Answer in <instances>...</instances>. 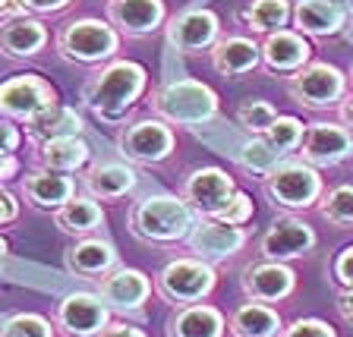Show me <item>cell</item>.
<instances>
[{
  "label": "cell",
  "instance_id": "8fae6325",
  "mask_svg": "<svg viewBox=\"0 0 353 337\" xmlns=\"http://www.w3.org/2000/svg\"><path fill=\"white\" fill-rule=\"evenodd\" d=\"M234 180L218 167H202L186 180L183 186V198L190 202L196 212H202L205 218H218L228 202L234 198Z\"/></svg>",
  "mask_w": 353,
  "mask_h": 337
},
{
  "label": "cell",
  "instance_id": "7dc6e473",
  "mask_svg": "<svg viewBox=\"0 0 353 337\" xmlns=\"http://www.w3.org/2000/svg\"><path fill=\"white\" fill-rule=\"evenodd\" d=\"M341 120H344V126L353 130V95L347 101H341Z\"/></svg>",
  "mask_w": 353,
  "mask_h": 337
},
{
  "label": "cell",
  "instance_id": "3957f363",
  "mask_svg": "<svg viewBox=\"0 0 353 337\" xmlns=\"http://www.w3.org/2000/svg\"><path fill=\"white\" fill-rule=\"evenodd\" d=\"M152 104L168 123H186V126H199L218 114V95L196 79H180L164 85L154 95Z\"/></svg>",
  "mask_w": 353,
  "mask_h": 337
},
{
  "label": "cell",
  "instance_id": "cb8c5ba5",
  "mask_svg": "<svg viewBox=\"0 0 353 337\" xmlns=\"http://www.w3.org/2000/svg\"><path fill=\"white\" fill-rule=\"evenodd\" d=\"M73 180L57 170H35V174L26 176V196H29L32 205L38 208H60L73 198Z\"/></svg>",
  "mask_w": 353,
  "mask_h": 337
},
{
  "label": "cell",
  "instance_id": "ac0fdd59",
  "mask_svg": "<svg viewBox=\"0 0 353 337\" xmlns=\"http://www.w3.org/2000/svg\"><path fill=\"white\" fill-rule=\"evenodd\" d=\"M114 25H120L130 35H145V32L158 29L164 19V3L161 0H110L108 7Z\"/></svg>",
  "mask_w": 353,
  "mask_h": 337
},
{
  "label": "cell",
  "instance_id": "836d02e7",
  "mask_svg": "<svg viewBox=\"0 0 353 337\" xmlns=\"http://www.w3.org/2000/svg\"><path fill=\"white\" fill-rule=\"evenodd\" d=\"M303 136H306V126H303L296 117H278V120L272 123V130L265 132V139L272 142V145L278 148L281 154H287V152H294V148H300Z\"/></svg>",
  "mask_w": 353,
  "mask_h": 337
},
{
  "label": "cell",
  "instance_id": "603a6c76",
  "mask_svg": "<svg viewBox=\"0 0 353 337\" xmlns=\"http://www.w3.org/2000/svg\"><path fill=\"white\" fill-rule=\"evenodd\" d=\"M44 41H48V32L35 19L19 16V19H10L0 25V51L10 57H32L44 48Z\"/></svg>",
  "mask_w": 353,
  "mask_h": 337
},
{
  "label": "cell",
  "instance_id": "6da1fadb",
  "mask_svg": "<svg viewBox=\"0 0 353 337\" xmlns=\"http://www.w3.org/2000/svg\"><path fill=\"white\" fill-rule=\"evenodd\" d=\"M145 66L132 60H117L85 85V104L101 120H120L145 92Z\"/></svg>",
  "mask_w": 353,
  "mask_h": 337
},
{
  "label": "cell",
  "instance_id": "e575fe53",
  "mask_svg": "<svg viewBox=\"0 0 353 337\" xmlns=\"http://www.w3.org/2000/svg\"><path fill=\"white\" fill-rule=\"evenodd\" d=\"M0 337H54L51 322L32 312H19V316L7 318L0 325Z\"/></svg>",
  "mask_w": 353,
  "mask_h": 337
},
{
  "label": "cell",
  "instance_id": "ba28073f",
  "mask_svg": "<svg viewBox=\"0 0 353 337\" xmlns=\"http://www.w3.org/2000/svg\"><path fill=\"white\" fill-rule=\"evenodd\" d=\"M57 104L54 88L41 79V76H13L0 85V114L13 120H32L35 114H41L44 108Z\"/></svg>",
  "mask_w": 353,
  "mask_h": 337
},
{
  "label": "cell",
  "instance_id": "d590c367",
  "mask_svg": "<svg viewBox=\"0 0 353 337\" xmlns=\"http://www.w3.org/2000/svg\"><path fill=\"white\" fill-rule=\"evenodd\" d=\"M322 214L331 221V224H338V227L353 224V186H338V190H331L322 202Z\"/></svg>",
  "mask_w": 353,
  "mask_h": 337
},
{
  "label": "cell",
  "instance_id": "83f0119b",
  "mask_svg": "<svg viewBox=\"0 0 353 337\" xmlns=\"http://www.w3.org/2000/svg\"><path fill=\"white\" fill-rule=\"evenodd\" d=\"M88 161V145L79 136H63V139H48L41 145V164L57 174L79 170Z\"/></svg>",
  "mask_w": 353,
  "mask_h": 337
},
{
  "label": "cell",
  "instance_id": "ab89813d",
  "mask_svg": "<svg viewBox=\"0 0 353 337\" xmlns=\"http://www.w3.org/2000/svg\"><path fill=\"white\" fill-rule=\"evenodd\" d=\"M16 145H19V130L13 123L0 120V154H13Z\"/></svg>",
  "mask_w": 353,
  "mask_h": 337
},
{
  "label": "cell",
  "instance_id": "484cf974",
  "mask_svg": "<svg viewBox=\"0 0 353 337\" xmlns=\"http://www.w3.org/2000/svg\"><path fill=\"white\" fill-rule=\"evenodd\" d=\"M259 57H262V48L250 41V38H224V41L214 44L212 51V63L218 73L224 76H243L256 70Z\"/></svg>",
  "mask_w": 353,
  "mask_h": 337
},
{
  "label": "cell",
  "instance_id": "d4e9b609",
  "mask_svg": "<svg viewBox=\"0 0 353 337\" xmlns=\"http://www.w3.org/2000/svg\"><path fill=\"white\" fill-rule=\"evenodd\" d=\"M230 331H234V337H278L281 316L268 303H243L230 316Z\"/></svg>",
  "mask_w": 353,
  "mask_h": 337
},
{
  "label": "cell",
  "instance_id": "52a82bcc",
  "mask_svg": "<svg viewBox=\"0 0 353 337\" xmlns=\"http://www.w3.org/2000/svg\"><path fill=\"white\" fill-rule=\"evenodd\" d=\"M60 51L63 57L79 60V63H98L117 51V32L98 19L70 22L60 35Z\"/></svg>",
  "mask_w": 353,
  "mask_h": 337
},
{
  "label": "cell",
  "instance_id": "74e56055",
  "mask_svg": "<svg viewBox=\"0 0 353 337\" xmlns=\"http://www.w3.org/2000/svg\"><path fill=\"white\" fill-rule=\"evenodd\" d=\"M281 337H338L334 328L328 322H319V318H300L290 328L281 331Z\"/></svg>",
  "mask_w": 353,
  "mask_h": 337
},
{
  "label": "cell",
  "instance_id": "9c48e42d",
  "mask_svg": "<svg viewBox=\"0 0 353 337\" xmlns=\"http://www.w3.org/2000/svg\"><path fill=\"white\" fill-rule=\"evenodd\" d=\"M174 152V132L161 120H139L123 130L120 154L136 164H158Z\"/></svg>",
  "mask_w": 353,
  "mask_h": 337
},
{
  "label": "cell",
  "instance_id": "44dd1931",
  "mask_svg": "<svg viewBox=\"0 0 353 337\" xmlns=\"http://www.w3.org/2000/svg\"><path fill=\"white\" fill-rule=\"evenodd\" d=\"M224 331V316L214 306L205 303H190L170 318V337H221Z\"/></svg>",
  "mask_w": 353,
  "mask_h": 337
},
{
  "label": "cell",
  "instance_id": "4316f807",
  "mask_svg": "<svg viewBox=\"0 0 353 337\" xmlns=\"http://www.w3.org/2000/svg\"><path fill=\"white\" fill-rule=\"evenodd\" d=\"M132 186H136L132 167L117 164V161L95 164V167L85 174V190L95 198H120V196H126Z\"/></svg>",
  "mask_w": 353,
  "mask_h": 337
},
{
  "label": "cell",
  "instance_id": "b9f144b4",
  "mask_svg": "<svg viewBox=\"0 0 353 337\" xmlns=\"http://www.w3.org/2000/svg\"><path fill=\"white\" fill-rule=\"evenodd\" d=\"M98 337H145V331L132 328V325H108Z\"/></svg>",
  "mask_w": 353,
  "mask_h": 337
},
{
  "label": "cell",
  "instance_id": "2e32d148",
  "mask_svg": "<svg viewBox=\"0 0 353 337\" xmlns=\"http://www.w3.org/2000/svg\"><path fill=\"white\" fill-rule=\"evenodd\" d=\"M148 290H152L148 278L132 268H117L101 278V300L110 303L117 312H136L148 300Z\"/></svg>",
  "mask_w": 353,
  "mask_h": 337
},
{
  "label": "cell",
  "instance_id": "681fc988",
  "mask_svg": "<svg viewBox=\"0 0 353 337\" xmlns=\"http://www.w3.org/2000/svg\"><path fill=\"white\" fill-rule=\"evenodd\" d=\"M3 3H7V0H0V7H3Z\"/></svg>",
  "mask_w": 353,
  "mask_h": 337
},
{
  "label": "cell",
  "instance_id": "d6986e66",
  "mask_svg": "<svg viewBox=\"0 0 353 337\" xmlns=\"http://www.w3.org/2000/svg\"><path fill=\"white\" fill-rule=\"evenodd\" d=\"M262 60L268 70H278V73H294L303 70V63L309 60V44L303 35L296 32H272L268 41L262 48Z\"/></svg>",
  "mask_w": 353,
  "mask_h": 337
},
{
  "label": "cell",
  "instance_id": "ee69618b",
  "mask_svg": "<svg viewBox=\"0 0 353 337\" xmlns=\"http://www.w3.org/2000/svg\"><path fill=\"white\" fill-rule=\"evenodd\" d=\"M22 3H26V10H41V13H51V10L66 7L70 0H22Z\"/></svg>",
  "mask_w": 353,
  "mask_h": 337
},
{
  "label": "cell",
  "instance_id": "7c38bea8",
  "mask_svg": "<svg viewBox=\"0 0 353 337\" xmlns=\"http://www.w3.org/2000/svg\"><path fill=\"white\" fill-rule=\"evenodd\" d=\"M312 246H316V234H312V227L300 218H278L272 227L265 230L262 243H259L262 256L272 258V262L306 256Z\"/></svg>",
  "mask_w": 353,
  "mask_h": 337
},
{
  "label": "cell",
  "instance_id": "60d3db41",
  "mask_svg": "<svg viewBox=\"0 0 353 337\" xmlns=\"http://www.w3.org/2000/svg\"><path fill=\"white\" fill-rule=\"evenodd\" d=\"M19 214V205H16V198L10 196L7 190H0V224H7Z\"/></svg>",
  "mask_w": 353,
  "mask_h": 337
},
{
  "label": "cell",
  "instance_id": "d6a6232c",
  "mask_svg": "<svg viewBox=\"0 0 353 337\" xmlns=\"http://www.w3.org/2000/svg\"><path fill=\"white\" fill-rule=\"evenodd\" d=\"M236 120H240V126L246 132L265 136V132L272 130L274 120H278V110H274L268 101H246L240 110H236Z\"/></svg>",
  "mask_w": 353,
  "mask_h": 337
},
{
  "label": "cell",
  "instance_id": "f35d334b",
  "mask_svg": "<svg viewBox=\"0 0 353 337\" xmlns=\"http://www.w3.org/2000/svg\"><path fill=\"white\" fill-rule=\"evenodd\" d=\"M331 274H334V280H338L344 290H353V246H344V249L338 252V258L331 265Z\"/></svg>",
  "mask_w": 353,
  "mask_h": 337
},
{
  "label": "cell",
  "instance_id": "5b68a950",
  "mask_svg": "<svg viewBox=\"0 0 353 337\" xmlns=\"http://www.w3.org/2000/svg\"><path fill=\"white\" fill-rule=\"evenodd\" d=\"M344 88H347L344 73L331 63L303 66V70H296V76H290V82H287L290 98H294L296 104H303V108H312V110L338 104L341 98H344Z\"/></svg>",
  "mask_w": 353,
  "mask_h": 337
},
{
  "label": "cell",
  "instance_id": "f1b7e54d",
  "mask_svg": "<svg viewBox=\"0 0 353 337\" xmlns=\"http://www.w3.org/2000/svg\"><path fill=\"white\" fill-rule=\"evenodd\" d=\"M32 132H35L38 139H63V136H79L82 132V117L76 114L73 108H60V104H51V108H44L41 114L29 120Z\"/></svg>",
  "mask_w": 353,
  "mask_h": 337
},
{
  "label": "cell",
  "instance_id": "7a4b0ae2",
  "mask_svg": "<svg viewBox=\"0 0 353 337\" xmlns=\"http://www.w3.org/2000/svg\"><path fill=\"white\" fill-rule=\"evenodd\" d=\"M192 208L176 196H152L132 208V234L148 243H176L190 236Z\"/></svg>",
  "mask_w": 353,
  "mask_h": 337
},
{
  "label": "cell",
  "instance_id": "277c9868",
  "mask_svg": "<svg viewBox=\"0 0 353 337\" xmlns=\"http://www.w3.org/2000/svg\"><path fill=\"white\" fill-rule=\"evenodd\" d=\"M265 192L281 208H309L322 192V176L306 161H281L265 176Z\"/></svg>",
  "mask_w": 353,
  "mask_h": 337
},
{
  "label": "cell",
  "instance_id": "8d00e7d4",
  "mask_svg": "<svg viewBox=\"0 0 353 337\" xmlns=\"http://www.w3.org/2000/svg\"><path fill=\"white\" fill-rule=\"evenodd\" d=\"M252 218V198L246 196V192H240L236 190L234 192V198L228 202V208L218 214L214 221H224V224H234V227H243L246 221Z\"/></svg>",
  "mask_w": 353,
  "mask_h": 337
},
{
  "label": "cell",
  "instance_id": "f546056e",
  "mask_svg": "<svg viewBox=\"0 0 353 337\" xmlns=\"http://www.w3.org/2000/svg\"><path fill=\"white\" fill-rule=\"evenodd\" d=\"M104 224V212L92 198H70L66 205L57 208V227L63 234H92Z\"/></svg>",
  "mask_w": 353,
  "mask_h": 337
},
{
  "label": "cell",
  "instance_id": "30bf717a",
  "mask_svg": "<svg viewBox=\"0 0 353 337\" xmlns=\"http://www.w3.org/2000/svg\"><path fill=\"white\" fill-rule=\"evenodd\" d=\"M300 154L312 167H331L353 154V136L347 126L338 123H312L300 142Z\"/></svg>",
  "mask_w": 353,
  "mask_h": 337
},
{
  "label": "cell",
  "instance_id": "bcb514c9",
  "mask_svg": "<svg viewBox=\"0 0 353 337\" xmlns=\"http://www.w3.org/2000/svg\"><path fill=\"white\" fill-rule=\"evenodd\" d=\"M0 16H3V19H13V16H26V3H22V0H7V3L0 7Z\"/></svg>",
  "mask_w": 353,
  "mask_h": 337
},
{
  "label": "cell",
  "instance_id": "7402d4cb",
  "mask_svg": "<svg viewBox=\"0 0 353 337\" xmlns=\"http://www.w3.org/2000/svg\"><path fill=\"white\" fill-rule=\"evenodd\" d=\"M347 13L338 0H300L296 3V29L306 35H334L341 32Z\"/></svg>",
  "mask_w": 353,
  "mask_h": 337
},
{
  "label": "cell",
  "instance_id": "9a60e30c",
  "mask_svg": "<svg viewBox=\"0 0 353 337\" xmlns=\"http://www.w3.org/2000/svg\"><path fill=\"white\" fill-rule=\"evenodd\" d=\"M168 38L176 51H183V54L212 48L214 38H218V16L208 13V10H190V13L176 16L170 22Z\"/></svg>",
  "mask_w": 353,
  "mask_h": 337
},
{
  "label": "cell",
  "instance_id": "ffe728a7",
  "mask_svg": "<svg viewBox=\"0 0 353 337\" xmlns=\"http://www.w3.org/2000/svg\"><path fill=\"white\" fill-rule=\"evenodd\" d=\"M114 265H117V252L104 240H79L66 249V268L79 278H98V274L104 278Z\"/></svg>",
  "mask_w": 353,
  "mask_h": 337
},
{
  "label": "cell",
  "instance_id": "8992f818",
  "mask_svg": "<svg viewBox=\"0 0 353 337\" xmlns=\"http://www.w3.org/2000/svg\"><path fill=\"white\" fill-rule=\"evenodd\" d=\"M158 290L170 303L190 306V303L205 300L214 290V272L212 265L196 262V258H176V262L164 265V272L158 274Z\"/></svg>",
  "mask_w": 353,
  "mask_h": 337
},
{
  "label": "cell",
  "instance_id": "4dcf8cb0",
  "mask_svg": "<svg viewBox=\"0 0 353 337\" xmlns=\"http://www.w3.org/2000/svg\"><path fill=\"white\" fill-rule=\"evenodd\" d=\"M281 158H284V154L265 139V136H256V139L246 142V145L236 152V164H240L243 170H250V174H262V176L272 174V170L281 164Z\"/></svg>",
  "mask_w": 353,
  "mask_h": 337
},
{
  "label": "cell",
  "instance_id": "e0dca14e",
  "mask_svg": "<svg viewBox=\"0 0 353 337\" xmlns=\"http://www.w3.org/2000/svg\"><path fill=\"white\" fill-rule=\"evenodd\" d=\"M246 243V234L234 224H224V221H202L190 230V246L199 252V256H212V258H228L234 252L243 249Z\"/></svg>",
  "mask_w": 353,
  "mask_h": 337
},
{
  "label": "cell",
  "instance_id": "1f68e13d",
  "mask_svg": "<svg viewBox=\"0 0 353 337\" xmlns=\"http://www.w3.org/2000/svg\"><path fill=\"white\" fill-rule=\"evenodd\" d=\"M290 19V3L287 0H256L246 10V22L252 32H281Z\"/></svg>",
  "mask_w": 353,
  "mask_h": 337
},
{
  "label": "cell",
  "instance_id": "f6af8a7d",
  "mask_svg": "<svg viewBox=\"0 0 353 337\" xmlns=\"http://www.w3.org/2000/svg\"><path fill=\"white\" fill-rule=\"evenodd\" d=\"M16 170H19V161L13 154H0V180H10Z\"/></svg>",
  "mask_w": 353,
  "mask_h": 337
},
{
  "label": "cell",
  "instance_id": "4fadbf2b",
  "mask_svg": "<svg viewBox=\"0 0 353 337\" xmlns=\"http://www.w3.org/2000/svg\"><path fill=\"white\" fill-rule=\"evenodd\" d=\"M108 306L95 294H70L57 309L60 328H66V334L76 337H98L108 328Z\"/></svg>",
  "mask_w": 353,
  "mask_h": 337
},
{
  "label": "cell",
  "instance_id": "c3c4849f",
  "mask_svg": "<svg viewBox=\"0 0 353 337\" xmlns=\"http://www.w3.org/2000/svg\"><path fill=\"white\" fill-rule=\"evenodd\" d=\"M7 256V240H3V236H0V258Z\"/></svg>",
  "mask_w": 353,
  "mask_h": 337
},
{
  "label": "cell",
  "instance_id": "7bdbcfd3",
  "mask_svg": "<svg viewBox=\"0 0 353 337\" xmlns=\"http://www.w3.org/2000/svg\"><path fill=\"white\" fill-rule=\"evenodd\" d=\"M338 312L347 325H353V290H341L338 294Z\"/></svg>",
  "mask_w": 353,
  "mask_h": 337
},
{
  "label": "cell",
  "instance_id": "5bb4252c",
  "mask_svg": "<svg viewBox=\"0 0 353 337\" xmlns=\"http://www.w3.org/2000/svg\"><path fill=\"white\" fill-rule=\"evenodd\" d=\"M296 287V274L281 262H259V265H250L243 272V290L250 300H259V303H278V300H287L294 294Z\"/></svg>",
  "mask_w": 353,
  "mask_h": 337
}]
</instances>
